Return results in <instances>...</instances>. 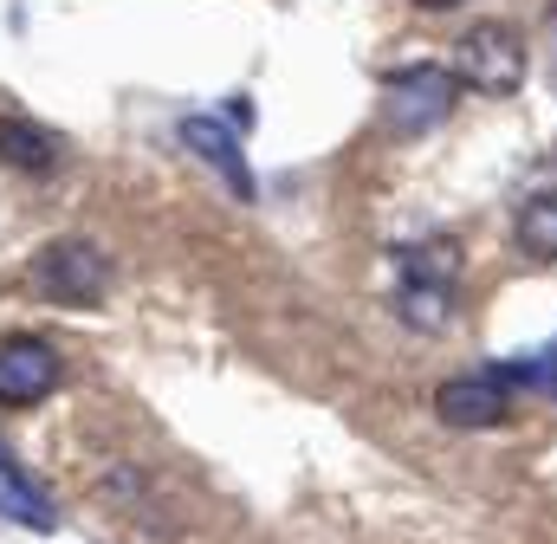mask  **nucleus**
<instances>
[{
  "label": "nucleus",
  "mask_w": 557,
  "mask_h": 544,
  "mask_svg": "<svg viewBox=\"0 0 557 544\" xmlns=\"http://www.w3.org/2000/svg\"><path fill=\"white\" fill-rule=\"evenodd\" d=\"M460 104V72L454 65H403L383 78V124L396 136L441 131Z\"/></svg>",
  "instance_id": "f257e3e1"
},
{
  "label": "nucleus",
  "mask_w": 557,
  "mask_h": 544,
  "mask_svg": "<svg viewBox=\"0 0 557 544\" xmlns=\"http://www.w3.org/2000/svg\"><path fill=\"white\" fill-rule=\"evenodd\" d=\"M525 39L506 26V20H480L473 33H460V46H454V72H460V85H473L480 98H512L519 85H525Z\"/></svg>",
  "instance_id": "7ed1b4c3"
},
{
  "label": "nucleus",
  "mask_w": 557,
  "mask_h": 544,
  "mask_svg": "<svg viewBox=\"0 0 557 544\" xmlns=\"http://www.w3.org/2000/svg\"><path fill=\"white\" fill-rule=\"evenodd\" d=\"M0 519L26 526V532H59V506L46 499L39 480H26V467L0 447Z\"/></svg>",
  "instance_id": "6e6552de"
},
{
  "label": "nucleus",
  "mask_w": 557,
  "mask_h": 544,
  "mask_svg": "<svg viewBox=\"0 0 557 544\" xmlns=\"http://www.w3.org/2000/svg\"><path fill=\"white\" fill-rule=\"evenodd\" d=\"M182 143H188V156H195L201 169H214V182H221L234 201H253V195H260V182H253V162H247L240 136L227 131L221 118H182Z\"/></svg>",
  "instance_id": "39448f33"
},
{
  "label": "nucleus",
  "mask_w": 557,
  "mask_h": 544,
  "mask_svg": "<svg viewBox=\"0 0 557 544\" xmlns=\"http://www.w3.org/2000/svg\"><path fill=\"white\" fill-rule=\"evenodd\" d=\"M421 13H454V7H467V0H416Z\"/></svg>",
  "instance_id": "f8f14e48"
},
{
  "label": "nucleus",
  "mask_w": 557,
  "mask_h": 544,
  "mask_svg": "<svg viewBox=\"0 0 557 544\" xmlns=\"http://www.w3.org/2000/svg\"><path fill=\"white\" fill-rule=\"evenodd\" d=\"M434 415H441V428H460V434L506 428V421H512V383H506L499 370L447 376V383L434 390Z\"/></svg>",
  "instance_id": "20e7f679"
},
{
  "label": "nucleus",
  "mask_w": 557,
  "mask_h": 544,
  "mask_svg": "<svg viewBox=\"0 0 557 544\" xmlns=\"http://www.w3.org/2000/svg\"><path fill=\"white\" fill-rule=\"evenodd\" d=\"M0 162L20 175H52V169H65V136L33 118H0Z\"/></svg>",
  "instance_id": "0eeeda50"
},
{
  "label": "nucleus",
  "mask_w": 557,
  "mask_h": 544,
  "mask_svg": "<svg viewBox=\"0 0 557 544\" xmlns=\"http://www.w3.org/2000/svg\"><path fill=\"white\" fill-rule=\"evenodd\" d=\"M512 247L532 260V267H557V188L525 195L519 221H512Z\"/></svg>",
  "instance_id": "1a4fd4ad"
},
{
  "label": "nucleus",
  "mask_w": 557,
  "mask_h": 544,
  "mask_svg": "<svg viewBox=\"0 0 557 544\" xmlns=\"http://www.w3.org/2000/svg\"><path fill=\"white\" fill-rule=\"evenodd\" d=\"M403 318L421 331H441L447 324V292L441 285H403Z\"/></svg>",
  "instance_id": "9b49d317"
},
{
  "label": "nucleus",
  "mask_w": 557,
  "mask_h": 544,
  "mask_svg": "<svg viewBox=\"0 0 557 544\" xmlns=\"http://www.w3.org/2000/svg\"><path fill=\"white\" fill-rule=\"evenodd\" d=\"M33 292L39 298H52V305H104V292H111V260L91 247V240H78V234H65V240H46L39 254H33Z\"/></svg>",
  "instance_id": "f03ea898"
},
{
  "label": "nucleus",
  "mask_w": 557,
  "mask_h": 544,
  "mask_svg": "<svg viewBox=\"0 0 557 544\" xmlns=\"http://www.w3.org/2000/svg\"><path fill=\"white\" fill-rule=\"evenodd\" d=\"M552 39H557V0H552Z\"/></svg>",
  "instance_id": "ddd939ff"
},
{
  "label": "nucleus",
  "mask_w": 557,
  "mask_h": 544,
  "mask_svg": "<svg viewBox=\"0 0 557 544\" xmlns=\"http://www.w3.org/2000/svg\"><path fill=\"white\" fill-rule=\"evenodd\" d=\"M454 279H460V247L447 234L403 247V285H441V292H454Z\"/></svg>",
  "instance_id": "9d476101"
},
{
  "label": "nucleus",
  "mask_w": 557,
  "mask_h": 544,
  "mask_svg": "<svg viewBox=\"0 0 557 544\" xmlns=\"http://www.w3.org/2000/svg\"><path fill=\"white\" fill-rule=\"evenodd\" d=\"M59 390V350L46 337H0V403L33 408Z\"/></svg>",
  "instance_id": "423d86ee"
}]
</instances>
